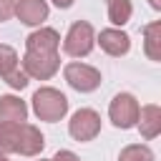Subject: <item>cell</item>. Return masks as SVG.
I'll return each instance as SVG.
<instances>
[{"instance_id": "1", "label": "cell", "mask_w": 161, "mask_h": 161, "mask_svg": "<svg viewBox=\"0 0 161 161\" xmlns=\"http://www.w3.org/2000/svg\"><path fill=\"white\" fill-rule=\"evenodd\" d=\"M45 148V136L33 123H5L0 126V153L40 156Z\"/></svg>"}, {"instance_id": "2", "label": "cell", "mask_w": 161, "mask_h": 161, "mask_svg": "<svg viewBox=\"0 0 161 161\" xmlns=\"http://www.w3.org/2000/svg\"><path fill=\"white\" fill-rule=\"evenodd\" d=\"M30 101H33V113L45 123H55L68 113V98L58 88L43 86V88H38L33 93Z\"/></svg>"}, {"instance_id": "3", "label": "cell", "mask_w": 161, "mask_h": 161, "mask_svg": "<svg viewBox=\"0 0 161 161\" xmlns=\"http://www.w3.org/2000/svg\"><path fill=\"white\" fill-rule=\"evenodd\" d=\"M96 45V30L88 20H75L65 38H63V53L70 58H86Z\"/></svg>"}, {"instance_id": "4", "label": "cell", "mask_w": 161, "mask_h": 161, "mask_svg": "<svg viewBox=\"0 0 161 161\" xmlns=\"http://www.w3.org/2000/svg\"><path fill=\"white\" fill-rule=\"evenodd\" d=\"M63 78L65 83L78 91V93H93L98 86H101V70L88 65V63H80V60H73V63H65L63 68Z\"/></svg>"}, {"instance_id": "5", "label": "cell", "mask_w": 161, "mask_h": 161, "mask_svg": "<svg viewBox=\"0 0 161 161\" xmlns=\"http://www.w3.org/2000/svg\"><path fill=\"white\" fill-rule=\"evenodd\" d=\"M138 101L133 93H116L108 103V118L116 128H133L138 121Z\"/></svg>"}, {"instance_id": "6", "label": "cell", "mask_w": 161, "mask_h": 161, "mask_svg": "<svg viewBox=\"0 0 161 161\" xmlns=\"http://www.w3.org/2000/svg\"><path fill=\"white\" fill-rule=\"evenodd\" d=\"M20 63H23V73L28 78L50 80L60 68V55L58 53H30V50H25Z\"/></svg>"}, {"instance_id": "7", "label": "cell", "mask_w": 161, "mask_h": 161, "mask_svg": "<svg viewBox=\"0 0 161 161\" xmlns=\"http://www.w3.org/2000/svg\"><path fill=\"white\" fill-rule=\"evenodd\" d=\"M68 133H70V138H75L80 143L93 141L101 133V116L93 108H78L68 121Z\"/></svg>"}, {"instance_id": "8", "label": "cell", "mask_w": 161, "mask_h": 161, "mask_svg": "<svg viewBox=\"0 0 161 161\" xmlns=\"http://www.w3.org/2000/svg\"><path fill=\"white\" fill-rule=\"evenodd\" d=\"M48 3L45 0H15V10L13 15L23 23V25H30V28H38L48 20Z\"/></svg>"}, {"instance_id": "9", "label": "cell", "mask_w": 161, "mask_h": 161, "mask_svg": "<svg viewBox=\"0 0 161 161\" xmlns=\"http://www.w3.org/2000/svg\"><path fill=\"white\" fill-rule=\"evenodd\" d=\"M96 43L101 45L103 53H108L111 58H121L131 50V38L128 33H123L121 28H103L96 38Z\"/></svg>"}, {"instance_id": "10", "label": "cell", "mask_w": 161, "mask_h": 161, "mask_svg": "<svg viewBox=\"0 0 161 161\" xmlns=\"http://www.w3.org/2000/svg\"><path fill=\"white\" fill-rule=\"evenodd\" d=\"M60 48V35L55 28H38L25 38V50L30 53H58Z\"/></svg>"}, {"instance_id": "11", "label": "cell", "mask_w": 161, "mask_h": 161, "mask_svg": "<svg viewBox=\"0 0 161 161\" xmlns=\"http://www.w3.org/2000/svg\"><path fill=\"white\" fill-rule=\"evenodd\" d=\"M136 126H138V131H141V136H143L146 141L156 138V136L161 133V108H158L156 103L141 106V108H138V121H136Z\"/></svg>"}, {"instance_id": "12", "label": "cell", "mask_w": 161, "mask_h": 161, "mask_svg": "<svg viewBox=\"0 0 161 161\" xmlns=\"http://www.w3.org/2000/svg\"><path fill=\"white\" fill-rule=\"evenodd\" d=\"M28 121V106L18 96H0V126L5 123H25Z\"/></svg>"}, {"instance_id": "13", "label": "cell", "mask_w": 161, "mask_h": 161, "mask_svg": "<svg viewBox=\"0 0 161 161\" xmlns=\"http://www.w3.org/2000/svg\"><path fill=\"white\" fill-rule=\"evenodd\" d=\"M143 53L148 60H161V23L153 20L143 25Z\"/></svg>"}, {"instance_id": "14", "label": "cell", "mask_w": 161, "mask_h": 161, "mask_svg": "<svg viewBox=\"0 0 161 161\" xmlns=\"http://www.w3.org/2000/svg\"><path fill=\"white\" fill-rule=\"evenodd\" d=\"M106 13H108V20L116 28H121L131 20L133 5H131V0H106Z\"/></svg>"}, {"instance_id": "15", "label": "cell", "mask_w": 161, "mask_h": 161, "mask_svg": "<svg viewBox=\"0 0 161 161\" xmlns=\"http://www.w3.org/2000/svg\"><path fill=\"white\" fill-rule=\"evenodd\" d=\"M118 161H156V156L146 143H128L121 148Z\"/></svg>"}, {"instance_id": "16", "label": "cell", "mask_w": 161, "mask_h": 161, "mask_svg": "<svg viewBox=\"0 0 161 161\" xmlns=\"http://www.w3.org/2000/svg\"><path fill=\"white\" fill-rule=\"evenodd\" d=\"M15 68H20L15 48H13V45H5V43H0V78L10 75Z\"/></svg>"}, {"instance_id": "17", "label": "cell", "mask_w": 161, "mask_h": 161, "mask_svg": "<svg viewBox=\"0 0 161 161\" xmlns=\"http://www.w3.org/2000/svg\"><path fill=\"white\" fill-rule=\"evenodd\" d=\"M3 80H5V83H8L10 88H15V91H23V88H25V86L30 83V78H28V75L23 73V68H15V70H13L10 75H5Z\"/></svg>"}, {"instance_id": "18", "label": "cell", "mask_w": 161, "mask_h": 161, "mask_svg": "<svg viewBox=\"0 0 161 161\" xmlns=\"http://www.w3.org/2000/svg\"><path fill=\"white\" fill-rule=\"evenodd\" d=\"M13 10H15V0H0V23L10 20Z\"/></svg>"}, {"instance_id": "19", "label": "cell", "mask_w": 161, "mask_h": 161, "mask_svg": "<svg viewBox=\"0 0 161 161\" xmlns=\"http://www.w3.org/2000/svg\"><path fill=\"white\" fill-rule=\"evenodd\" d=\"M53 161H80V158H78L73 151H68V148H60V151L53 156Z\"/></svg>"}, {"instance_id": "20", "label": "cell", "mask_w": 161, "mask_h": 161, "mask_svg": "<svg viewBox=\"0 0 161 161\" xmlns=\"http://www.w3.org/2000/svg\"><path fill=\"white\" fill-rule=\"evenodd\" d=\"M73 3H75V0H53V5H55V8H60V10H65V8H70Z\"/></svg>"}, {"instance_id": "21", "label": "cell", "mask_w": 161, "mask_h": 161, "mask_svg": "<svg viewBox=\"0 0 161 161\" xmlns=\"http://www.w3.org/2000/svg\"><path fill=\"white\" fill-rule=\"evenodd\" d=\"M148 3H151V8H153V10H161V0H148Z\"/></svg>"}, {"instance_id": "22", "label": "cell", "mask_w": 161, "mask_h": 161, "mask_svg": "<svg viewBox=\"0 0 161 161\" xmlns=\"http://www.w3.org/2000/svg\"><path fill=\"white\" fill-rule=\"evenodd\" d=\"M0 161H10V158H8V156H5V153H0Z\"/></svg>"}, {"instance_id": "23", "label": "cell", "mask_w": 161, "mask_h": 161, "mask_svg": "<svg viewBox=\"0 0 161 161\" xmlns=\"http://www.w3.org/2000/svg\"><path fill=\"white\" fill-rule=\"evenodd\" d=\"M38 161H53V158H38Z\"/></svg>"}]
</instances>
